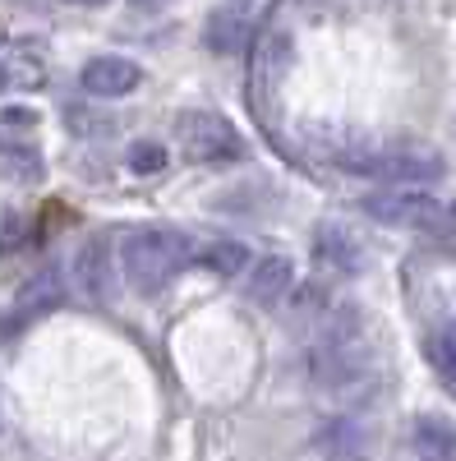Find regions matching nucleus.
<instances>
[{"label":"nucleus","instance_id":"nucleus-1","mask_svg":"<svg viewBox=\"0 0 456 461\" xmlns=\"http://www.w3.org/2000/svg\"><path fill=\"white\" fill-rule=\"evenodd\" d=\"M309 378L327 397H360L378 378V351L364 332V314L355 304L332 310L309 346Z\"/></svg>","mask_w":456,"mask_h":461},{"label":"nucleus","instance_id":"nucleus-2","mask_svg":"<svg viewBox=\"0 0 456 461\" xmlns=\"http://www.w3.org/2000/svg\"><path fill=\"white\" fill-rule=\"evenodd\" d=\"M189 240L171 226H134L121 240V273L139 295H162L184 267H189Z\"/></svg>","mask_w":456,"mask_h":461},{"label":"nucleus","instance_id":"nucleus-3","mask_svg":"<svg viewBox=\"0 0 456 461\" xmlns=\"http://www.w3.org/2000/svg\"><path fill=\"white\" fill-rule=\"evenodd\" d=\"M332 162L341 171H355L383 185H434L447 176V162L438 152H420V148H336Z\"/></svg>","mask_w":456,"mask_h":461},{"label":"nucleus","instance_id":"nucleus-4","mask_svg":"<svg viewBox=\"0 0 456 461\" xmlns=\"http://www.w3.org/2000/svg\"><path fill=\"white\" fill-rule=\"evenodd\" d=\"M175 143L199 167H226V162L245 158V139L221 111H180L175 115Z\"/></svg>","mask_w":456,"mask_h":461},{"label":"nucleus","instance_id":"nucleus-5","mask_svg":"<svg viewBox=\"0 0 456 461\" xmlns=\"http://www.w3.org/2000/svg\"><path fill=\"white\" fill-rule=\"evenodd\" d=\"M364 217L383 221V226H410V230H425L438 221L443 212V194H429L425 185H383L373 189V194H364Z\"/></svg>","mask_w":456,"mask_h":461},{"label":"nucleus","instance_id":"nucleus-6","mask_svg":"<svg viewBox=\"0 0 456 461\" xmlns=\"http://www.w3.org/2000/svg\"><path fill=\"white\" fill-rule=\"evenodd\" d=\"M318 461H369L373 456V425L364 415H327L314 429Z\"/></svg>","mask_w":456,"mask_h":461},{"label":"nucleus","instance_id":"nucleus-7","mask_svg":"<svg viewBox=\"0 0 456 461\" xmlns=\"http://www.w3.org/2000/svg\"><path fill=\"white\" fill-rule=\"evenodd\" d=\"M291 291H295V263L286 254H268V258L249 263V273H245V300L249 304L277 310V304H286Z\"/></svg>","mask_w":456,"mask_h":461},{"label":"nucleus","instance_id":"nucleus-8","mask_svg":"<svg viewBox=\"0 0 456 461\" xmlns=\"http://www.w3.org/2000/svg\"><path fill=\"white\" fill-rule=\"evenodd\" d=\"M79 84L93 97H130L143 84V69L134 60H125V56H93L84 65V74H79Z\"/></svg>","mask_w":456,"mask_h":461},{"label":"nucleus","instance_id":"nucleus-9","mask_svg":"<svg viewBox=\"0 0 456 461\" xmlns=\"http://www.w3.org/2000/svg\"><path fill=\"white\" fill-rule=\"evenodd\" d=\"M65 300V277H60V267H37V273L19 286L14 295V310H10V323H32V319H42L51 314L56 304Z\"/></svg>","mask_w":456,"mask_h":461},{"label":"nucleus","instance_id":"nucleus-10","mask_svg":"<svg viewBox=\"0 0 456 461\" xmlns=\"http://www.w3.org/2000/svg\"><path fill=\"white\" fill-rule=\"evenodd\" d=\"M74 267H79V286H84L88 300H97V304L116 300V273H111V245H106V236H88L79 258H74Z\"/></svg>","mask_w":456,"mask_h":461},{"label":"nucleus","instance_id":"nucleus-11","mask_svg":"<svg viewBox=\"0 0 456 461\" xmlns=\"http://www.w3.org/2000/svg\"><path fill=\"white\" fill-rule=\"evenodd\" d=\"M314 258H318L323 267H332V273H360L364 245H360L341 221H323L318 236H314Z\"/></svg>","mask_w":456,"mask_h":461},{"label":"nucleus","instance_id":"nucleus-12","mask_svg":"<svg viewBox=\"0 0 456 461\" xmlns=\"http://www.w3.org/2000/svg\"><path fill=\"white\" fill-rule=\"evenodd\" d=\"M410 443H415V456L420 461H456V425L438 411H425L415 420Z\"/></svg>","mask_w":456,"mask_h":461},{"label":"nucleus","instance_id":"nucleus-13","mask_svg":"<svg viewBox=\"0 0 456 461\" xmlns=\"http://www.w3.org/2000/svg\"><path fill=\"white\" fill-rule=\"evenodd\" d=\"M249 23H254V19L217 5V10L208 14V23H203V42H208L217 56H236V51L249 47Z\"/></svg>","mask_w":456,"mask_h":461},{"label":"nucleus","instance_id":"nucleus-14","mask_svg":"<svg viewBox=\"0 0 456 461\" xmlns=\"http://www.w3.org/2000/svg\"><path fill=\"white\" fill-rule=\"evenodd\" d=\"M249 263H254V254H249L245 240H208L199 249V267H208V273H217V277H236Z\"/></svg>","mask_w":456,"mask_h":461},{"label":"nucleus","instance_id":"nucleus-15","mask_svg":"<svg viewBox=\"0 0 456 461\" xmlns=\"http://www.w3.org/2000/svg\"><path fill=\"white\" fill-rule=\"evenodd\" d=\"M425 356H429V365L438 369V378L456 393V319H447V323L425 341Z\"/></svg>","mask_w":456,"mask_h":461},{"label":"nucleus","instance_id":"nucleus-16","mask_svg":"<svg viewBox=\"0 0 456 461\" xmlns=\"http://www.w3.org/2000/svg\"><path fill=\"white\" fill-rule=\"evenodd\" d=\"M166 162H171V152H166L162 143H152V139H139V143H130V152H125V167H130L134 176H157V171H166Z\"/></svg>","mask_w":456,"mask_h":461},{"label":"nucleus","instance_id":"nucleus-17","mask_svg":"<svg viewBox=\"0 0 456 461\" xmlns=\"http://www.w3.org/2000/svg\"><path fill=\"white\" fill-rule=\"evenodd\" d=\"M0 167H5L14 180H42V158H37V148H23V143H10L0 148Z\"/></svg>","mask_w":456,"mask_h":461},{"label":"nucleus","instance_id":"nucleus-18","mask_svg":"<svg viewBox=\"0 0 456 461\" xmlns=\"http://www.w3.org/2000/svg\"><path fill=\"white\" fill-rule=\"evenodd\" d=\"M37 84H42V69H37L32 60L0 65V93H5V88H37Z\"/></svg>","mask_w":456,"mask_h":461},{"label":"nucleus","instance_id":"nucleus-19","mask_svg":"<svg viewBox=\"0 0 456 461\" xmlns=\"http://www.w3.org/2000/svg\"><path fill=\"white\" fill-rule=\"evenodd\" d=\"M429 236L443 240L447 249H456V199H443V212H438V221L429 226Z\"/></svg>","mask_w":456,"mask_h":461},{"label":"nucleus","instance_id":"nucleus-20","mask_svg":"<svg viewBox=\"0 0 456 461\" xmlns=\"http://www.w3.org/2000/svg\"><path fill=\"white\" fill-rule=\"evenodd\" d=\"M28 245V221L23 217H5L0 221V254H14Z\"/></svg>","mask_w":456,"mask_h":461},{"label":"nucleus","instance_id":"nucleus-21","mask_svg":"<svg viewBox=\"0 0 456 461\" xmlns=\"http://www.w3.org/2000/svg\"><path fill=\"white\" fill-rule=\"evenodd\" d=\"M0 125H5V130H32V125H37V111H28V106H10L5 115H0Z\"/></svg>","mask_w":456,"mask_h":461},{"label":"nucleus","instance_id":"nucleus-22","mask_svg":"<svg viewBox=\"0 0 456 461\" xmlns=\"http://www.w3.org/2000/svg\"><path fill=\"white\" fill-rule=\"evenodd\" d=\"M130 5H134V10H162L166 0H130Z\"/></svg>","mask_w":456,"mask_h":461},{"label":"nucleus","instance_id":"nucleus-23","mask_svg":"<svg viewBox=\"0 0 456 461\" xmlns=\"http://www.w3.org/2000/svg\"><path fill=\"white\" fill-rule=\"evenodd\" d=\"M74 5H106V0H74Z\"/></svg>","mask_w":456,"mask_h":461}]
</instances>
